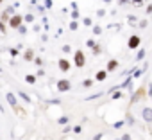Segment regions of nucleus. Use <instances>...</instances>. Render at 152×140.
Here are the masks:
<instances>
[{
	"mask_svg": "<svg viewBox=\"0 0 152 140\" xmlns=\"http://www.w3.org/2000/svg\"><path fill=\"white\" fill-rule=\"evenodd\" d=\"M72 65H73V66H77V68H84V66H86V54H84V50L77 49V50L73 52Z\"/></svg>",
	"mask_w": 152,
	"mask_h": 140,
	"instance_id": "f257e3e1",
	"label": "nucleus"
},
{
	"mask_svg": "<svg viewBox=\"0 0 152 140\" xmlns=\"http://www.w3.org/2000/svg\"><path fill=\"white\" fill-rule=\"evenodd\" d=\"M56 88H57V92H61V94H66V92H70L72 90V81L70 79H57V83H56Z\"/></svg>",
	"mask_w": 152,
	"mask_h": 140,
	"instance_id": "f03ea898",
	"label": "nucleus"
},
{
	"mask_svg": "<svg viewBox=\"0 0 152 140\" xmlns=\"http://www.w3.org/2000/svg\"><path fill=\"white\" fill-rule=\"evenodd\" d=\"M7 24H9V27H11V29H18L20 25H23V16H22V15H18V13H15V15L9 18V22H7Z\"/></svg>",
	"mask_w": 152,
	"mask_h": 140,
	"instance_id": "7ed1b4c3",
	"label": "nucleus"
},
{
	"mask_svg": "<svg viewBox=\"0 0 152 140\" xmlns=\"http://www.w3.org/2000/svg\"><path fill=\"white\" fill-rule=\"evenodd\" d=\"M140 45H141V38H140L138 34H132V36H129V40H127V47H129L131 50H136V49H140Z\"/></svg>",
	"mask_w": 152,
	"mask_h": 140,
	"instance_id": "20e7f679",
	"label": "nucleus"
},
{
	"mask_svg": "<svg viewBox=\"0 0 152 140\" xmlns=\"http://www.w3.org/2000/svg\"><path fill=\"white\" fill-rule=\"evenodd\" d=\"M57 68L61 70L63 74H66L68 70L72 68V61H70V59H66V57H59V59H57Z\"/></svg>",
	"mask_w": 152,
	"mask_h": 140,
	"instance_id": "39448f33",
	"label": "nucleus"
},
{
	"mask_svg": "<svg viewBox=\"0 0 152 140\" xmlns=\"http://www.w3.org/2000/svg\"><path fill=\"white\" fill-rule=\"evenodd\" d=\"M141 119L147 122V124H152V108L150 106H145L141 110Z\"/></svg>",
	"mask_w": 152,
	"mask_h": 140,
	"instance_id": "423d86ee",
	"label": "nucleus"
},
{
	"mask_svg": "<svg viewBox=\"0 0 152 140\" xmlns=\"http://www.w3.org/2000/svg\"><path fill=\"white\" fill-rule=\"evenodd\" d=\"M6 101H7V104H9L13 110L18 106V99H16V95H15L13 92H7V94H6Z\"/></svg>",
	"mask_w": 152,
	"mask_h": 140,
	"instance_id": "0eeeda50",
	"label": "nucleus"
},
{
	"mask_svg": "<svg viewBox=\"0 0 152 140\" xmlns=\"http://www.w3.org/2000/svg\"><path fill=\"white\" fill-rule=\"evenodd\" d=\"M120 66V63H118V59H109L107 61V66H106V70H107V74L109 72H115V70Z\"/></svg>",
	"mask_w": 152,
	"mask_h": 140,
	"instance_id": "6e6552de",
	"label": "nucleus"
},
{
	"mask_svg": "<svg viewBox=\"0 0 152 140\" xmlns=\"http://www.w3.org/2000/svg\"><path fill=\"white\" fill-rule=\"evenodd\" d=\"M95 81H99V83H102V81H106L107 79V70H97V74H95V77H93Z\"/></svg>",
	"mask_w": 152,
	"mask_h": 140,
	"instance_id": "1a4fd4ad",
	"label": "nucleus"
},
{
	"mask_svg": "<svg viewBox=\"0 0 152 140\" xmlns=\"http://www.w3.org/2000/svg\"><path fill=\"white\" fill-rule=\"evenodd\" d=\"M34 57H36V54H34V50H32V49H27V50L23 52V59H25L27 63L34 61Z\"/></svg>",
	"mask_w": 152,
	"mask_h": 140,
	"instance_id": "9d476101",
	"label": "nucleus"
},
{
	"mask_svg": "<svg viewBox=\"0 0 152 140\" xmlns=\"http://www.w3.org/2000/svg\"><path fill=\"white\" fill-rule=\"evenodd\" d=\"M143 97H145V88L141 86V88L136 90V94L132 95V101H131V102H136V101H140V99H143Z\"/></svg>",
	"mask_w": 152,
	"mask_h": 140,
	"instance_id": "9b49d317",
	"label": "nucleus"
},
{
	"mask_svg": "<svg viewBox=\"0 0 152 140\" xmlns=\"http://www.w3.org/2000/svg\"><path fill=\"white\" fill-rule=\"evenodd\" d=\"M36 81H38L36 74H27V76H25V83H27V85H36Z\"/></svg>",
	"mask_w": 152,
	"mask_h": 140,
	"instance_id": "f8f14e48",
	"label": "nucleus"
},
{
	"mask_svg": "<svg viewBox=\"0 0 152 140\" xmlns=\"http://www.w3.org/2000/svg\"><path fill=\"white\" fill-rule=\"evenodd\" d=\"M145 54H147V50H145V49H138V54H136V61H141V59L145 57Z\"/></svg>",
	"mask_w": 152,
	"mask_h": 140,
	"instance_id": "ddd939ff",
	"label": "nucleus"
},
{
	"mask_svg": "<svg viewBox=\"0 0 152 140\" xmlns=\"http://www.w3.org/2000/svg\"><path fill=\"white\" fill-rule=\"evenodd\" d=\"M68 122H70V117H66V115H63V117L57 119V124H61V126H66Z\"/></svg>",
	"mask_w": 152,
	"mask_h": 140,
	"instance_id": "4468645a",
	"label": "nucleus"
},
{
	"mask_svg": "<svg viewBox=\"0 0 152 140\" xmlns=\"http://www.w3.org/2000/svg\"><path fill=\"white\" fill-rule=\"evenodd\" d=\"M23 22H25V24H32V22H34V15H32V13H27V15L23 16Z\"/></svg>",
	"mask_w": 152,
	"mask_h": 140,
	"instance_id": "2eb2a0df",
	"label": "nucleus"
},
{
	"mask_svg": "<svg viewBox=\"0 0 152 140\" xmlns=\"http://www.w3.org/2000/svg\"><path fill=\"white\" fill-rule=\"evenodd\" d=\"M18 97H22V99H23V101H25L27 104H31V97H29V95H27L25 92H22V90H20V92H18Z\"/></svg>",
	"mask_w": 152,
	"mask_h": 140,
	"instance_id": "dca6fc26",
	"label": "nucleus"
},
{
	"mask_svg": "<svg viewBox=\"0 0 152 140\" xmlns=\"http://www.w3.org/2000/svg\"><path fill=\"white\" fill-rule=\"evenodd\" d=\"M91 52H93V56H99V54H102V47H100V45L97 43V45H95V47L91 49Z\"/></svg>",
	"mask_w": 152,
	"mask_h": 140,
	"instance_id": "f3484780",
	"label": "nucleus"
},
{
	"mask_svg": "<svg viewBox=\"0 0 152 140\" xmlns=\"http://www.w3.org/2000/svg\"><path fill=\"white\" fill-rule=\"evenodd\" d=\"M93 83H95V79H84V81H83V86H84V88H91Z\"/></svg>",
	"mask_w": 152,
	"mask_h": 140,
	"instance_id": "a211bd4d",
	"label": "nucleus"
},
{
	"mask_svg": "<svg viewBox=\"0 0 152 140\" xmlns=\"http://www.w3.org/2000/svg\"><path fill=\"white\" fill-rule=\"evenodd\" d=\"M122 95H124V94H122V90H115V92L111 94V97H113V101H116V99H122Z\"/></svg>",
	"mask_w": 152,
	"mask_h": 140,
	"instance_id": "6ab92c4d",
	"label": "nucleus"
},
{
	"mask_svg": "<svg viewBox=\"0 0 152 140\" xmlns=\"http://www.w3.org/2000/svg\"><path fill=\"white\" fill-rule=\"evenodd\" d=\"M102 34V27L100 25H93V36H100Z\"/></svg>",
	"mask_w": 152,
	"mask_h": 140,
	"instance_id": "aec40b11",
	"label": "nucleus"
},
{
	"mask_svg": "<svg viewBox=\"0 0 152 140\" xmlns=\"http://www.w3.org/2000/svg\"><path fill=\"white\" fill-rule=\"evenodd\" d=\"M9 54H11V56H13V57H16V56H18V54H20V49H18V47H15V49H13V47H11V49H9Z\"/></svg>",
	"mask_w": 152,
	"mask_h": 140,
	"instance_id": "412c9836",
	"label": "nucleus"
},
{
	"mask_svg": "<svg viewBox=\"0 0 152 140\" xmlns=\"http://www.w3.org/2000/svg\"><path fill=\"white\" fill-rule=\"evenodd\" d=\"M127 22H129V24H131V25H134V24H136V22H138V18H136V16H134V15H129V16H127Z\"/></svg>",
	"mask_w": 152,
	"mask_h": 140,
	"instance_id": "4be33fe9",
	"label": "nucleus"
},
{
	"mask_svg": "<svg viewBox=\"0 0 152 140\" xmlns=\"http://www.w3.org/2000/svg\"><path fill=\"white\" fill-rule=\"evenodd\" d=\"M83 24H84L86 27H93V20H91V18H83Z\"/></svg>",
	"mask_w": 152,
	"mask_h": 140,
	"instance_id": "5701e85b",
	"label": "nucleus"
},
{
	"mask_svg": "<svg viewBox=\"0 0 152 140\" xmlns=\"http://www.w3.org/2000/svg\"><path fill=\"white\" fill-rule=\"evenodd\" d=\"M145 2H147V0H131V4H132V6H138V7L143 6Z\"/></svg>",
	"mask_w": 152,
	"mask_h": 140,
	"instance_id": "b1692460",
	"label": "nucleus"
},
{
	"mask_svg": "<svg viewBox=\"0 0 152 140\" xmlns=\"http://www.w3.org/2000/svg\"><path fill=\"white\" fill-rule=\"evenodd\" d=\"M70 29H72V31H77V29H79V24L75 22V20H72V22H70Z\"/></svg>",
	"mask_w": 152,
	"mask_h": 140,
	"instance_id": "393cba45",
	"label": "nucleus"
},
{
	"mask_svg": "<svg viewBox=\"0 0 152 140\" xmlns=\"http://www.w3.org/2000/svg\"><path fill=\"white\" fill-rule=\"evenodd\" d=\"M6 31H7V27H6V24L0 20V34H6Z\"/></svg>",
	"mask_w": 152,
	"mask_h": 140,
	"instance_id": "a878e982",
	"label": "nucleus"
},
{
	"mask_svg": "<svg viewBox=\"0 0 152 140\" xmlns=\"http://www.w3.org/2000/svg\"><path fill=\"white\" fill-rule=\"evenodd\" d=\"M34 63H36V65H38V66H39V68H41V66H43V59H41V57H39V56H36V57H34Z\"/></svg>",
	"mask_w": 152,
	"mask_h": 140,
	"instance_id": "bb28decb",
	"label": "nucleus"
},
{
	"mask_svg": "<svg viewBox=\"0 0 152 140\" xmlns=\"http://www.w3.org/2000/svg\"><path fill=\"white\" fill-rule=\"evenodd\" d=\"M124 124H125V120H118V122H115V124H113V127H115V129H120Z\"/></svg>",
	"mask_w": 152,
	"mask_h": 140,
	"instance_id": "cd10ccee",
	"label": "nucleus"
},
{
	"mask_svg": "<svg viewBox=\"0 0 152 140\" xmlns=\"http://www.w3.org/2000/svg\"><path fill=\"white\" fill-rule=\"evenodd\" d=\"M16 31H18L20 34H27V27H25V25H20V27H18Z\"/></svg>",
	"mask_w": 152,
	"mask_h": 140,
	"instance_id": "c85d7f7f",
	"label": "nucleus"
},
{
	"mask_svg": "<svg viewBox=\"0 0 152 140\" xmlns=\"http://www.w3.org/2000/svg\"><path fill=\"white\" fill-rule=\"evenodd\" d=\"M86 45H88L90 49H93V47H95L97 43H95V40H91V38H90V40H86Z\"/></svg>",
	"mask_w": 152,
	"mask_h": 140,
	"instance_id": "c756f323",
	"label": "nucleus"
},
{
	"mask_svg": "<svg viewBox=\"0 0 152 140\" xmlns=\"http://www.w3.org/2000/svg\"><path fill=\"white\" fill-rule=\"evenodd\" d=\"M125 119H127V120H125V122H127V124H129V126H134V119H132V115H127V117H125Z\"/></svg>",
	"mask_w": 152,
	"mask_h": 140,
	"instance_id": "7c9ffc66",
	"label": "nucleus"
},
{
	"mask_svg": "<svg viewBox=\"0 0 152 140\" xmlns=\"http://www.w3.org/2000/svg\"><path fill=\"white\" fill-rule=\"evenodd\" d=\"M6 13H7L9 16H13V15H15V7H13V6H9V7L6 9Z\"/></svg>",
	"mask_w": 152,
	"mask_h": 140,
	"instance_id": "2f4dec72",
	"label": "nucleus"
},
{
	"mask_svg": "<svg viewBox=\"0 0 152 140\" xmlns=\"http://www.w3.org/2000/svg\"><path fill=\"white\" fill-rule=\"evenodd\" d=\"M63 52H64V54H70V52H72V47H70V45H63Z\"/></svg>",
	"mask_w": 152,
	"mask_h": 140,
	"instance_id": "473e14b6",
	"label": "nucleus"
},
{
	"mask_svg": "<svg viewBox=\"0 0 152 140\" xmlns=\"http://www.w3.org/2000/svg\"><path fill=\"white\" fill-rule=\"evenodd\" d=\"M43 76H45V70H43V68H39L38 72H36V77H43Z\"/></svg>",
	"mask_w": 152,
	"mask_h": 140,
	"instance_id": "72a5a7b5",
	"label": "nucleus"
},
{
	"mask_svg": "<svg viewBox=\"0 0 152 140\" xmlns=\"http://www.w3.org/2000/svg\"><path fill=\"white\" fill-rule=\"evenodd\" d=\"M97 16H99V18L106 16V11H104V9H99V11H97Z\"/></svg>",
	"mask_w": 152,
	"mask_h": 140,
	"instance_id": "f704fd0d",
	"label": "nucleus"
},
{
	"mask_svg": "<svg viewBox=\"0 0 152 140\" xmlns=\"http://www.w3.org/2000/svg\"><path fill=\"white\" fill-rule=\"evenodd\" d=\"M120 140H132V138H131V135H129V133H124Z\"/></svg>",
	"mask_w": 152,
	"mask_h": 140,
	"instance_id": "c9c22d12",
	"label": "nucleus"
},
{
	"mask_svg": "<svg viewBox=\"0 0 152 140\" xmlns=\"http://www.w3.org/2000/svg\"><path fill=\"white\" fill-rule=\"evenodd\" d=\"M83 131V126H73V133H81Z\"/></svg>",
	"mask_w": 152,
	"mask_h": 140,
	"instance_id": "e433bc0d",
	"label": "nucleus"
},
{
	"mask_svg": "<svg viewBox=\"0 0 152 140\" xmlns=\"http://www.w3.org/2000/svg\"><path fill=\"white\" fill-rule=\"evenodd\" d=\"M147 24H148L147 20H140V22H138V25H140V27H147Z\"/></svg>",
	"mask_w": 152,
	"mask_h": 140,
	"instance_id": "4c0bfd02",
	"label": "nucleus"
},
{
	"mask_svg": "<svg viewBox=\"0 0 152 140\" xmlns=\"http://www.w3.org/2000/svg\"><path fill=\"white\" fill-rule=\"evenodd\" d=\"M77 18H79V11H73L72 13V20H77Z\"/></svg>",
	"mask_w": 152,
	"mask_h": 140,
	"instance_id": "58836bf2",
	"label": "nucleus"
},
{
	"mask_svg": "<svg viewBox=\"0 0 152 140\" xmlns=\"http://www.w3.org/2000/svg\"><path fill=\"white\" fill-rule=\"evenodd\" d=\"M45 7H47V9L52 7V0H45Z\"/></svg>",
	"mask_w": 152,
	"mask_h": 140,
	"instance_id": "ea45409f",
	"label": "nucleus"
},
{
	"mask_svg": "<svg viewBox=\"0 0 152 140\" xmlns=\"http://www.w3.org/2000/svg\"><path fill=\"white\" fill-rule=\"evenodd\" d=\"M131 0H118V6H125V4H129Z\"/></svg>",
	"mask_w": 152,
	"mask_h": 140,
	"instance_id": "a19ab883",
	"label": "nucleus"
},
{
	"mask_svg": "<svg viewBox=\"0 0 152 140\" xmlns=\"http://www.w3.org/2000/svg\"><path fill=\"white\" fill-rule=\"evenodd\" d=\"M102 136H104V135H102V133H97V135H95V136H93V140H102Z\"/></svg>",
	"mask_w": 152,
	"mask_h": 140,
	"instance_id": "79ce46f5",
	"label": "nucleus"
},
{
	"mask_svg": "<svg viewBox=\"0 0 152 140\" xmlns=\"http://www.w3.org/2000/svg\"><path fill=\"white\" fill-rule=\"evenodd\" d=\"M150 13H152V4H150V6H147V15H150Z\"/></svg>",
	"mask_w": 152,
	"mask_h": 140,
	"instance_id": "37998d69",
	"label": "nucleus"
},
{
	"mask_svg": "<svg viewBox=\"0 0 152 140\" xmlns=\"http://www.w3.org/2000/svg\"><path fill=\"white\" fill-rule=\"evenodd\" d=\"M104 2H107V4H109V2H111V0H104Z\"/></svg>",
	"mask_w": 152,
	"mask_h": 140,
	"instance_id": "c03bdc74",
	"label": "nucleus"
},
{
	"mask_svg": "<svg viewBox=\"0 0 152 140\" xmlns=\"http://www.w3.org/2000/svg\"><path fill=\"white\" fill-rule=\"evenodd\" d=\"M0 4H4V0H0Z\"/></svg>",
	"mask_w": 152,
	"mask_h": 140,
	"instance_id": "a18cd8bd",
	"label": "nucleus"
},
{
	"mask_svg": "<svg viewBox=\"0 0 152 140\" xmlns=\"http://www.w3.org/2000/svg\"><path fill=\"white\" fill-rule=\"evenodd\" d=\"M0 72H2V66H0Z\"/></svg>",
	"mask_w": 152,
	"mask_h": 140,
	"instance_id": "49530a36",
	"label": "nucleus"
},
{
	"mask_svg": "<svg viewBox=\"0 0 152 140\" xmlns=\"http://www.w3.org/2000/svg\"><path fill=\"white\" fill-rule=\"evenodd\" d=\"M116 140H120V138H116Z\"/></svg>",
	"mask_w": 152,
	"mask_h": 140,
	"instance_id": "de8ad7c7",
	"label": "nucleus"
}]
</instances>
